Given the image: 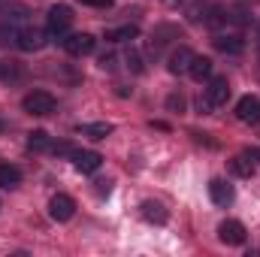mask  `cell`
<instances>
[{
    "label": "cell",
    "instance_id": "7c38bea8",
    "mask_svg": "<svg viewBox=\"0 0 260 257\" xmlns=\"http://www.w3.org/2000/svg\"><path fill=\"white\" fill-rule=\"evenodd\" d=\"M230 173L236 176V179H251L254 176V157L251 154H236V157H230Z\"/></svg>",
    "mask_w": 260,
    "mask_h": 257
},
{
    "label": "cell",
    "instance_id": "5bb4252c",
    "mask_svg": "<svg viewBox=\"0 0 260 257\" xmlns=\"http://www.w3.org/2000/svg\"><path fill=\"white\" fill-rule=\"evenodd\" d=\"M191 61H194V52L182 46V49H176V52L170 55V64L167 67H170V73L179 76V73H188V70H191Z\"/></svg>",
    "mask_w": 260,
    "mask_h": 257
},
{
    "label": "cell",
    "instance_id": "3957f363",
    "mask_svg": "<svg viewBox=\"0 0 260 257\" xmlns=\"http://www.w3.org/2000/svg\"><path fill=\"white\" fill-rule=\"evenodd\" d=\"M70 24H73V9H70V6L58 3V6H52V9H49V34L61 37V34L70 30Z\"/></svg>",
    "mask_w": 260,
    "mask_h": 257
},
{
    "label": "cell",
    "instance_id": "7a4b0ae2",
    "mask_svg": "<svg viewBox=\"0 0 260 257\" xmlns=\"http://www.w3.org/2000/svg\"><path fill=\"white\" fill-rule=\"evenodd\" d=\"M94 46H97V40H94L91 34H70V37L64 40L67 55H73V58H85V55H91Z\"/></svg>",
    "mask_w": 260,
    "mask_h": 257
},
{
    "label": "cell",
    "instance_id": "7402d4cb",
    "mask_svg": "<svg viewBox=\"0 0 260 257\" xmlns=\"http://www.w3.org/2000/svg\"><path fill=\"white\" fill-rule=\"evenodd\" d=\"M6 18H9V21H21V18H27V6L9 3V6H6Z\"/></svg>",
    "mask_w": 260,
    "mask_h": 257
},
{
    "label": "cell",
    "instance_id": "d6986e66",
    "mask_svg": "<svg viewBox=\"0 0 260 257\" xmlns=\"http://www.w3.org/2000/svg\"><path fill=\"white\" fill-rule=\"evenodd\" d=\"M27 148H34V151H46V148H52L49 133H46V130H30V133H27Z\"/></svg>",
    "mask_w": 260,
    "mask_h": 257
},
{
    "label": "cell",
    "instance_id": "484cf974",
    "mask_svg": "<svg viewBox=\"0 0 260 257\" xmlns=\"http://www.w3.org/2000/svg\"><path fill=\"white\" fill-rule=\"evenodd\" d=\"M82 6H94V9H109L112 6V0H79Z\"/></svg>",
    "mask_w": 260,
    "mask_h": 257
},
{
    "label": "cell",
    "instance_id": "83f0119b",
    "mask_svg": "<svg viewBox=\"0 0 260 257\" xmlns=\"http://www.w3.org/2000/svg\"><path fill=\"white\" fill-rule=\"evenodd\" d=\"M100 70H115V55H103L100 58Z\"/></svg>",
    "mask_w": 260,
    "mask_h": 257
},
{
    "label": "cell",
    "instance_id": "9a60e30c",
    "mask_svg": "<svg viewBox=\"0 0 260 257\" xmlns=\"http://www.w3.org/2000/svg\"><path fill=\"white\" fill-rule=\"evenodd\" d=\"M21 185V170L12 164H0V188L3 191H15Z\"/></svg>",
    "mask_w": 260,
    "mask_h": 257
},
{
    "label": "cell",
    "instance_id": "cb8c5ba5",
    "mask_svg": "<svg viewBox=\"0 0 260 257\" xmlns=\"http://www.w3.org/2000/svg\"><path fill=\"white\" fill-rule=\"evenodd\" d=\"M124 61H127L130 73H142V70H145V67H142V58H139V52H127V58H124Z\"/></svg>",
    "mask_w": 260,
    "mask_h": 257
},
{
    "label": "cell",
    "instance_id": "4fadbf2b",
    "mask_svg": "<svg viewBox=\"0 0 260 257\" xmlns=\"http://www.w3.org/2000/svg\"><path fill=\"white\" fill-rule=\"evenodd\" d=\"M209 197H212V203H218V206H230V203H233V188H230L224 179H212V182H209Z\"/></svg>",
    "mask_w": 260,
    "mask_h": 257
},
{
    "label": "cell",
    "instance_id": "ac0fdd59",
    "mask_svg": "<svg viewBox=\"0 0 260 257\" xmlns=\"http://www.w3.org/2000/svg\"><path fill=\"white\" fill-rule=\"evenodd\" d=\"M112 130H115V127H112L109 121H94V124H82L79 133H82V136H91V139H106Z\"/></svg>",
    "mask_w": 260,
    "mask_h": 257
},
{
    "label": "cell",
    "instance_id": "9c48e42d",
    "mask_svg": "<svg viewBox=\"0 0 260 257\" xmlns=\"http://www.w3.org/2000/svg\"><path fill=\"white\" fill-rule=\"evenodd\" d=\"M100 164H103V157L97 154V151H73V167L79 170V173H97L100 170Z\"/></svg>",
    "mask_w": 260,
    "mask_h": 257
},
{
    "label": "cell",
    "instance_id": "30bf717a",
    "mask_svg": "<svg viewBox=\"0 0 260 257\" xmlns=\"http://www.w3.org/2000/svg\"><path fill=\"white\" fill-rule=\"evenodd\" d=\"M212 43H215V49L224 52V55H239V52L245 49V40H242L239 34H218Z\"/></svg>",
    "mask_w": 260,
    "mask_h": 257
},
{
    "label": "cell",
    "instance_id": "f546056e",
    "mask_svg": "<svg viewBox=\"0 0 260 257\" xmlns=\"http://www.w3.org/2000/svg\"><path fill=\"white\" fill-rule=\"evenodd\" d=\"M257 55H260V46H257Z\"/></svg>",
    "mask_w": 260,
    "mask_h": 257
},
{
    "label": "cell",
    "instance_id": "ba28073f",
    "mask_svg": "<svg viewBox=\"0 0 260 257\" xmlns=\"http://www.w3.org/2000/svg\"><path fill=\"white\" fill-rule=\"evenodd\" d=\"M236 118L245 124H260V100L257 97H242L236 103Z\"/></svg>",
    "mask_w": 260,
    "mask_h": 257
},
{
    "label": "cell",
    "instance_id": "ffe728a7",
    "mask_svg": "<svg viewBox=\"0 0 260 257\" xmlns=\"http://www.w3.org/2000/svg\"><path fill=\"white\" fill-rule=\"evenodd\" d=\"M0 76L9 82V79H21V64L18 61H6V64L0 67Z\"/></svg>",
    "mask_w": 260,
    "mask_h": 257
},
{
    "label": "cell",
    "instance_id": "4316f807",
    "mask_svg": "<svg viewBox=\"0 0 260 257\" xmlns=\"http://www.w3.org/2000/svg\"><path fill=\"white\" fill-rule=\"evenodd\" d=\"M197 109H200V112H203V115H209V112H212V109H215V106H212V103H209V97H200V100H197Z\"/></svg>",
    "mask_w": 260,
    "mask_h": 257
},
{
    "label": "cell",
    "instance_id": "8992f818",
    "mask_svg": "<svg viewBox=\"0 0 260 257\" xmlns=\"http://www.w3.org/2000/svg\"><path fill=\"white\" fill-rule=\"evenodd\" d=\"M218 239L224 242V245H242L245 242V227H242V221H221V227H218Z\"/></svg>",
    "mask_w": 260,
    "mask_h": 257
},
{
    "label": "cell",
    "instance_id": "44dd1931",
    "mask_svg": "<svg viewBox=\"0 0 260 257\" xmlns=\"http://www.w3.org/2000/svg\"><path fill=\"white\" fill-rule=\"evenodd\" d=\"M18 43V30L9 24H0V46H15Z\"/></svg>",
    "mask_w": 260,
    "mask_h": 257
},
{
    "label": "cell",
    "instance_id": "603a6c76",
    "mask_svg": "<svg viewBox=\"0 0 260 257\" xmlns=\"http://www.w3.org/2000/svg\"><path fill=\"white\" fill-rule=\"evenodd\" d=\"M167 109L170 112H185V97L182 94H170L167 97Z\"/></svg>",
    "mask_w": 260,
    "mask_h": 257
},
{
    "label": "cell",
    "instance_id": "e0dca14e",
    "mask_svg": "<svg viewBox=\"0 0 260 257\" xmlns=\"http://www.w3.org/2000/svg\"><path fill=\"white\" fill-rule=\"evenodd\" d=\"M188 76H191V79H197V82L209 79V76H212V58L194 55V61H191V70H188Z\"/></svg>",
    "mask_w": 260,
    "mask_h": 257
},
{
    "label": "cell",
    "instance_id": "5b68a950",
    "mask_svg": "<svg viewBox=\"0 0 260 257\" xmlns=\"http://www.w3.org/2000/svg\"><path fill=\"white\" fill-rule=\"evenodd\" d=\"M49 215H52L55 221H70V218L76 215V200H73L70 194H55V197L49 200Z\"/></svg>",
    "mask_w": 260,
    "mask_h": 257
},
{
    "label": "cell",
    "instance_id": "277c9868",
    "mask_svg": "<svg viewBox=\"0 0 260 257\" xmlns=\"http://www.w3.org/2000/svg\"><path fill=\"white\" fill-rule=\"evenodd\" d=\"M49 43V34L46 30H40V27H24V30H18V49L21 52H40L43 46Z\"/></svg>",
    "mask_w": 260,
    "mask_h": 257
},
{
    "label": "cell",
    "instance_id": "d4e9b609",
    "mask_svg": "<svg viewBox=\"0 0 260 257\" xmlns=\"http://www.w3.org/2000/svg\"><path fill=\"white\" fill-rule=\"evenodd\" d=\"M94 191L100 194V197H103V194H112V179H97V182H94Z\"/></svg>",
    "mask_w": 260,
    "mask_h": 257
},
{
    "label": "cell",
    "instance_id": "6da1fadb",
    "mask_svg": "<svg viewBox=\"0 0 260 257\" xmlns=\"http://www.w3.org/2000/svg\"><path fill=\"white\" fill-rule=\"evenodd\" d=\"M21 106H24L27 115H52L55 112V97L49 91H30L21 100Z\"/></svg>",
    "mask_w": 260,
    "mask_h": 257
},
{
    "label": "cell",
    "instance_id": "52a82bcc",
    "mask_svg": "<svg viewBox=\"0 0 260 257\" xmlns=\"http://www.w3.org/2000/svg\"><path fill=\"white\" fill-rule=\"evenodd\" d=\"M206 97H209L212 106H224V103L230 100V82H227L224 76H215V79L209 82V88H206Z\"/></svg>",
    "mask_w": 260,
    "mask_h": 257
},
{
    "label": "cell",
    "instance_id": "2e32d148",
    "mask_svg": "<svg viewBox=\"0 0 260 257\" xmlns=\"http://www.w3.org/2000/svg\"><path fill=\"white\" fill-rule=\"evenodd\" d=\"M136 37H139V27H136V24H121V27L106 30V40H109V43H130V40H136Z\"/></svg>",
    "mask_w": 260,
    "mask_h": 257
},
{
    "label": "cell",
    "instance_id": "f1b7e54d",
    "mask_svg": "<svg viewBox=\"0 0 260 257\" xmlns=\"http://www.w3.org/2000/svg\"><path fill=\"white\" fill-rule=\"evenodd\" d=\"M160 3H164V6H170V9H179L185 0H160Z\"/></svg>",
    "mask_w": 260,
    "mask_h": 257
},
{
    "label": "cell",
    "instance_id": "8fae6325",
    "mask_svg": "<svg viewBox=\"0 0 260 257\" xmlns=\"http://www.w3.org/2000/svg\"><path fill=\"white\" fill-rule=\"evenodd\" d=\"M139 215H142V221H148V224H167V209L157 203V200H145L142 206H139Z\"/></svg>",
    "mask_w": 260,
    "mask_h": 257
}]
</instances>
